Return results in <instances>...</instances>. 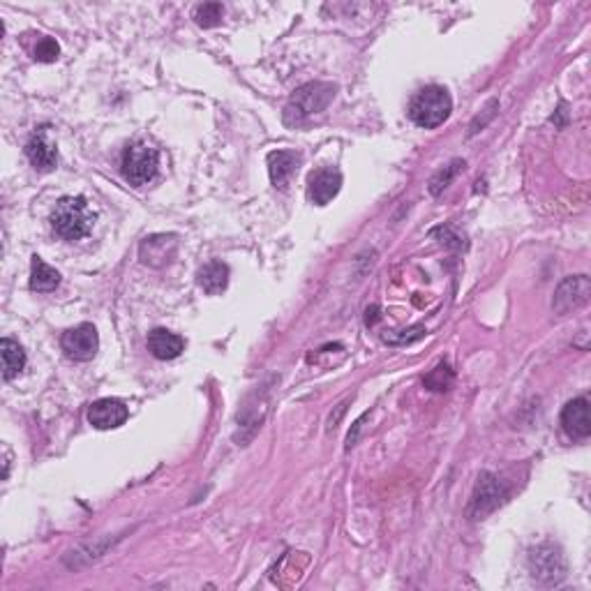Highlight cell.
Masks as SVG:
<instances>
[{"label":"cell","instance_id":"6","mask_svg":"<svg viewBox=\"0 0 591 591\" xmlns=\"http://www.w3.org/2000/svg\"><path fill=\"white\" fill-rule=\"evenodd\" d=\"M591 298V282L586 275H571L561 282L552 298V310L556 315H568L571 310L585 307Z\"/></svg>","mask_w":591,"mask_h":591},{"label":"cell","instance_id":"20","mask_svg":"<svg viewBox=\"0 0 591 591\" xmlns=\"http://www.w3.org/2000/svg\"><path fill=\"white\" fill-rule=\"evenodd\" d=\"M462 166H465V162H462V160H453L451 165L444 166V169H441V171H436V174L432 175V181H430V192H432V195H439L441 190H446V187L451 185L453 178H456V175L460 174Z\"/></svg>","mask_w":591,"mask_h":591},{"label":"cell","instance_id":"10","mask_svg":"<svg viewBox=\"0 0 591 591\" xmlns=\"http://www.w3.org/2000/svg\"><path fill=\"white\" fill-rule=\"evenodd\" d=\"M342 187V174L336 166H324V169L312 171L307 178V199L316 205H326L337 196Z\"/></svg>","mask_w":591,"mask_h":591},{"label":"cell","instance_id":"19","mask_svg":"<svg viewBox=\"0 0 591 591\" xmlns=\"http://www.w3.org/2000/svg\"><path fill=\"white\" fill-rule=\"evenodd\" d=\"M453 379H456V375H453L451 366H448V363H439V366H436L435 370H432L430 375H427L426 379H423V384H426V386L430 388V391L444 393V391H448V388H451Z\"/></svg>","mask_w":591,"mask_h":591},{"label":"cell","instance_id":"22","mask_svg":"<svg viewBox=\"0 0 591 591\" xmlns=\"http://www.w3.org/2000/svg\"><path fill=\"white\" fill-rule=\"evenodd\" d=\"M58 54H61V46H58V42L55 40H51V37H42V40L37 42L35 61L54 63L55 58H58Z\"/></svg>","mask_w":591,"mask_h":591},{"label":"cell","instance_id":"17","mask_svg":"<svg viewBox=\"0 0 591 591\" xmlns=\"http://www.w3.org/2000/svg\"><path fill=\"white\" fill-rule=\"evenodd\" d=\"M0 354H3V379L12 381L25 367V351L21 349L19 342L3 337L0 342Z\"/></svg>","mask_w":591,"mask_h":591},{"label":"cell","instance_id":"18","mask_svg":"<svg viewBox=\"0 0 591 591\" xmlns=\"http://www.w3.org/2000/svg\"><path fill=\"white\" fill-rule=\"evenodd\" d=\"M58 285H61V273L51 268L49 264H45L37 255L33 256L31 289L37 291V294H46V291H54Z\"/></svg>","mask_w":591,"mask_h":591},{"label":"cell","instance_id":"14","mask_svg":"<svg viewBox=\"0 0 591 591\" xmlns=\"http://www.w3.org/2000/svg\"><path fill=\"white\" fill-rule=\"evenodd\" d=\"M148 351L160 361H171L178 358L185 351V340L175 333L166 331V328H155L148 333Z\"/></svg>","mask_w":591,"mask_h":591},{"label":"cell","instance_id":"16","mask_svg":"<svg viewBox=\"0 0 591 591\" xmlns=\"http://www.w3.org/2000/svg\"><path fill=\"white\" fill-rule=\"evenodd\" d=\"M226 285H229V265L222 264V261H211L199 271V286L205 294H222Z\"/></svg>","mask_w":591,"mask_h":591},{"label":"cell","instance_id":"15","mask_svg":"<svg viewBox=\"0 0 591 591\" xmlns=\"http://www.w3.org/2000/svg\"><path fill=\"white\" fill-rule=\"evenodd\" d=\"M298 160H301V157L296 155L294 151H273L271 155H268V174H271L273 185L285 190L286 183L291 181V175L296 174Z\"/></svg>","mask_w":591,"mask_h":591},{"label":"cell","instance_id":"4","mask_svg":"<svg viewBox=\"0 0 591 591\" xmlns=\"http://www.w3.org/2000/svg\"><path fill=\"white\" fill-rule=\"evenodd\" d=\"M157 166H160V153L148 141H135L123 153V178L135 187L148 185L155 178Z\"/></svg>","mask_w":591,"mask_h":591},{"label":"cell","instance_id":"9","mask_svg":"<svg viewBox=\"0 0 591 591\" xmlns=\"http://www.w3.org/2000/svg\"><path fill=\"white\" fill-rule=\"evenodd\" d=\"M175 252H178V235L155 234L141 241L139 259L141 264L151 265V268H165L174 261Z\"/></svg>","mask_w":591,"mask_h":591},{"label":"cell","instance_id":"1","mask_svg":"<svg viewBox=\"0 0 591 591\" xmlns=\"http://www.w3.org/2000/svg\"><path fill=\"white\" fill-rule=\"evenodd\" d=\"M49 222L63 241H81L95 226V211L85 196H63L51 211Z\"/></svg>","mask_w":591,"mask_h":591},{"label":"cell","instance_id":"2","mask_svg":"<svg viewBox=\"0 0 591 591\" xmlns=\"http://www.w3.org/2000/svg\"><path fill=\"white\" fill-rule=\"evenodd\" d=\"M333 97H336V85L324 84V81H312V84L296 88L285 106V123L294 127L303 125L312 115L326 109Z\"/></svg>","mask_w":591,"mask_h":591},{"label":"cell","instance_id":"7","mask_svg":"<svg viewBox=\"0 0 591 591\" xmlns=\"http://www.w3.org/2000/svg\"><path fill=\"white\" fill-rule=\"evenodd\" d=\"M61 346L67 358L84 363L95 358L97 349H100V337H97V331L93 324H81V326L70 328L67 333H63Z\"/></svg>","mask_w":591,"mask_h":591},{"label":"cell","instance_id":"8","mask_svg":"<svg viewBox=\"0 0 591 591\" xmlns=\"http://www.w3.org/2000/svg\"><path fill=\"white\" fill-rule=\"evenodd\" d=\"M529 566L531 576L541 582H559L566 576V561H564V555L556 550L555 546H541L531 552L529 556Z\"/></svg>","mask_w":591,"mask_h":591},{"label":"cell","instance_id":"13","mask_svg":"<svg viewBox=\"0 0 591 591\" xmlns=\"http://www.w3.org/2000/svg\"><path fill=\"white\" fill-rule=\"evenodd\" d=\"M25 155H28L31 165L35 166L37 171H42V174H49V171H54L55 165H58V151H55V145L46 139L45 130L31 136V141L25 144Z\"/></svg>","mask_w":591,"mask_h":591},{"label":"cell","instance_id":"11","mask_svg":"<svg viewBox=\"0 0 591 591\" xmlns=\"http://www.w3.org/2000/svg\"><path fill=\"white\" fill-rule=\"evenodd\" d=\"M130 411H127L125 402L115 400V397H102L88 406V423L97 430H114L121 427L127 421Z\"/></svg>","mask_w":591,"mask_h":591},{"label":"cell","instance_id":"3","mask_svg":"<svg viewBox=\"0 0 591 591\" xmlns=\"http://www.w3.org/2000/svg\"><path fill=\"white\" fill-rule=\"evenodd\" d=\"M453 111V100L444 85H426L409 102V118L416 123L418 127L426 130H435V127L444 125L448 121V115Z\"/></svg>","mask_w":591,"mask_h":591},{"label":"cell","instance_id":"5","mask_svg":"<svg viewBox=\"0 0 591 591\" xmlns=\"http://www.w3.org/2000/svg\"><path fill=\"white\" fill-rule=\"evenodd\" d=\"M504 496H506V492H504L499 478L495 474H490V471H483L476 481V487H474L469 511L466 513H469L471 520H483V517L490 516L492 511H496L501 506Z\"/></svg>","mask_w":591,"mask_h":591},{"label":"cell","instance_id":"21","mask_svg":"<svg viewBox=\"0 0 591 591\" xmlns=\"http://www.w3.org/2000/svg\"><path fill=\"white\" fill-rule=\"evenodd\" d=\"M222 15H225V7L220 3H204L195 10V21L201 28H213V25L220 24Z\"/></svg>","mask_w":591,"mask_h":591},{"label":"cell","instance_id":"12","mask_svg":"<svg viewBox=\"0 0 591 591\" xmlns=\"http://www.w3.org/2000/svg\"><path fill=\"white\" fill-rule=\"evenodd\" d=\"M561 426L573 439H586L591 435V416H589V400L586 397H576L568 402L561 411Z\"/></svg>","mask_w":591,"mask_h":591}]
</instances>
